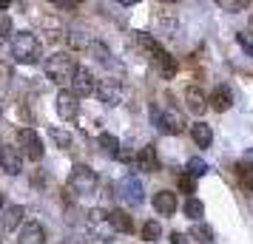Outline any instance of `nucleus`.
<instances>
[{
	"label": "nucleus",
	"mask_w": 253,
	"mask_h": 244,
	"mask_svg": "<svg viewBox=\"0 0 253 244\" xmlns=\"http://www.w3.org/2000/svg\"><path fill=\"white\" fill-rule=\"evenodd\" d=\"M9 6H12L9 0H0V9H9Z\"/></svg>",
	"instance_id": "obj_35"
},
{
	"label": "nucleus",
	"mask_w": 253,
	"mask_h": 244,
	"mask_svg": "<svg viewBox=\"0 0 253 244\" xmlns=\"http://www.w3.org/2000/svg\"><path fill=\"white\" fill-rule=\"evenodd\" d=\"M236 176H239L242 190L253 193V168H251V165H248V162H239V165H236Z\"/></svg>",
	"instance_id": "obj_20"
},
{
	"label": "nucleus",
	"mask_w": 253,
	"mask_h": 244,
	"mask_svg": "<svg viewBox=\"0 0 253 244\" xmlns=\"http://www.w3.org/2000/svg\"><path fill=\"white\" fill-rule=\"evenodd\" d=\"M239 43L245 46V51H251V54H253V40H248L245 35H239Z\"/></svg>",
	"instance_id": "obj_34"
},
{
	"label": "nucleus",
	"mask_w": 253,
	"mask_h": 244,
	"mask_svg": "<svg viewBox=\"0 0 253 244\" xmlns=\"http://www.w3.org/2000/svg\"><path fill=\"white\" fill-rule=\"evenodd\" d=\"M0 116H3V103H0Z\"/></svg>",
	"instance_id": "obj_38"
},
{
	"label": "nucleus",
	"mask_w": 253,
	"mask_h": 244,
	"mask_svg": "<svg viewBox=\"0 0 253 244\" xmlns=\"http://www.w3.org/2000/svg\"><path fill=\"white\" fill-rule=\"evenodd\" d=\"M100 145H103L105 153H111V156H120V139H117L114 134H100Z\"/></svg>",
	"instance_id": "obj_25"
},
{
	"label": "nucleus",
	"mask_w": 253,
	"mask_h": 244,
	"mask_svg": "<svg viewBox=\"0 0 253 244\" xmlns=\"http://www.w3.org/2000/svg\"><path fill=\"white\" fill-rule=\"evenodd\" d=\"M185 103H188V111L202 114L205 105H208V100H205V94L199 91V88H188V91H185Z\"/></svg>",
	"instance_id": "obj_18"
},
{
	"label": "nucleus",
	"mask_w": 253,
	"mask_h": 244,
	"mask_svg": "<svg viewBox=\"0 0 253 244\" xmlns=\"http://www.w3.org/2000/svg\"><path fill=\"white\" fill-rule=\"evenodd\" d=\"M117 193H120V199H123L126 205H131V208L142 205V199H145L142 185H139L137 176H123V179H120V185H117Z\"/></svg>",
	"instance_id": "obj_7"
},
{
	"label": "nucleus",
	"mask_w": 253,
	"mask_h": 244,
	"mask_svg": "<svg viewBox=\"0 0 253 244\" xmlns=\"http://www.w3.org/2000/svg\"><path fill=\"white\" fill-rule=\"evenodd\" d=\"M0 148H3V145H0Z\"/></svg>",
	"instance_id": "obj_39"
},
{
	"label": "nucleus",
	"mask_w": 253,
	"mask_h": 244,
	"mask_svg": "<svg viewBox=\"0 0 253 244\" xmlns=\"http://www.w3.org/2000/svg\"><path fill=\"white\" fill-rule=\"evenodd\" d=\"M91 54H97L100 63H108V48H105L103 43H91Z\"/></svg>",
	"instance_id": "obj_31"
},
{
	"label": "nucleus",
	"mask_w": 253,
	"mask_h": 244,
	"mask_svg": "<svg viewBox=\"0 0 253 244\" xmlns=\"http://www.w3.org/2000/svg\"><path fill=\"white\" fill-rule=\"evenodd\" d=\"M202 213H205V205H202L199 199H194V196L185 199V216H188V219L199 221V219H202Z\"/></svg>",
	"instance_id": "obj_23"
},
{
	"label": "nucleus",
	"mask_w": 253,
	"mask_h": 244,
	"mask_svg": "<svg viewBox=\"0 0 253 244\" xmlns=\"http://www.w3.org/2000/svg\"><path fill=\"white\" fill-rule=\"evenodd\" d=\"M71 91L77 94V97H88V94L97 91V82H94L91 71L88 69H77L74 80H71Z\"/></svg>",
	"instance_id": "obj_11"
},
{
	"label": "nucleus",
	"mask_w": 253,
	"mask_h": 244,
	"mask_svg": "<svg viewBox=\"0 0 253 244\" xmlns=\"http://www.w3.org/2000/svg\"><path fill=\"white\" fill-rule=\"evenodd\" d=\"M48 134H51V139L57 142L60 148H71V134H69V131H60V128H48Z\"/></svg>",
	"instance_id": "obj_28"
},
{
	"label": "nucleus",
	"mask_w": 253,
	"mask_h": 244,
	"mask_svg": "<svg viewBox=\"0 0 253 244\" xmlns=\"http://www.w3.org/2000/svg\"><path fill=\"white\" fill-rule=\"evenodd\" d=\"M208 103H211L213 111H228V108H230V91L225 88V85H219L216 91L211 94V100H208Z\"/></svg>",
	"instance_id": "obj_19"
},
{
	"label": "nucleus",
	"mask_w": 253,
	"mask_h": 244,
	"mask_svg": "<svg viewBox=\"0 0 253 244\" xmlns=\"http://www.w3.org/2000/svg\"><path fill=\"white\" fill-rule=\"evenodd\" d=\"M40 54H43V46H40V40L32 32H17V35H12V57L17 63L32 66V63L40 60Z\"/></svg>",
	"instance_id": "obj_2"
},
{
	"label": "nucleus",
	"mask_w": 253,
	"mask_h": 244,
	"mask_svg": "<svg viewBox=\"0 0 253 244\" xmlns=\"http://www.w3.org/2000/svg\"><path fill=\"white\" fill-rule=\"evenodd\" d=\"M0 208H3V193H0Z\"/></svg>",
	"instance_id": "obj_37"
},
{
	"label": "nucleus",
	"mask_w": 253,
	"mask_h": 244,
	"mask_svg": "<svg viewBox=\"0 0 253 244\" xmlns=\"http://www.w3.org/2000/svg\"><path fill=\"white\" fill-rule=\"evenodd\" d=\"M77 69H80V66H77V60L71 57L69 51H57V54H51V57L46 60V77L51 82H57V85L74 80Z\"/></svg>",
	"instance_id": "obj_1"
},
{
	"label": "nucleus",
	"mask_w": 253,
	"mask_h": 244,
	"mask_svg": "<svg viewBox=\"0 0 253 244\" xmlns=\"http://www.w3.org/2000/svg\"><path fill=\"white\" fill-rule=\"evenodd\" d=\"M160 236H162L160 221H145V224H142V239H145V242H157Z\"/></svg>",
	"instance_id": "obj_26"
},
{
	"label": "nucleus",
	"mask_w": 253,
	"mask_h": 244,
	"mask_svg": "<svg viewBox=\"0 0 253 244\" xmlns=\"http://www.w3.org/2000/svg\"><path fill=\"white\" fill-rule=\"evenodd\" d=\"M179 187H182L185 193H194V187H196V179L191 174H188V171H185L182 176H179Z\"/></svg>",
	"instance_id": "obj_30"
},
{
	"label": "nucleus",
	"mask_w": 253,
	"mask_h": 244,
	"mask_svg": "<svg viewBox=\"0 0 253 244\" xmlns=\"http://www.w3.org/2000/svg\"><path fill=\"white\" fill-rule=\"evenodd\" d=\"M9 35H12V20L6 14H0V40H6Z\"/></svg>",
	"instance_id": "obj_32"
},
{
	"label": "nucleus",
	"mask_w": 253,
	"mask_h": 244,
	"mask_svg": "<svg viewBox=\"0 0 253 244\" xmlns=\"http://www.w3.org/2000/svg\"><path fill=\"white\" fill-rule=\"evenodd\" d=\"M97 97H100V103H105V105H120L123 103V85H120V80H114V77L100 80Z\"/></svg>",
	"instance_id": "obj_8"
},
{
	"label": "nucleus",
	"mask_w": 253,
	"mask_h": 244,
	"mask_svg": "<svg viewBox=\"0 0 253 244\" xmlns=\"http://www.w3.org/2000/svg\"><path fill=\"white\" fill-rule=\"evenodd\" d=\"M191 137H194V142L199 148H208V145L213 142V131H211V125H205V122H194V125H191Z\"/></svg>",
	"instance_id": "obj_17"
},
{
	"label": "nucleus",
	"mask_w": 253,
	"mask_h": 244,
	"mask_svg": "<svg viewBox=\"0 0 253 244\" xmlns=\"http://www.w3.org/2000/svg\"><path fill=\"white\" fill-rule=\"evenodd\" d=\"M69 244H85V242H83V239H71Z\"/></svg>",
	"instance_id": "obj_36"
},
{
	"label": "nucleus",
	"mask_w": 253,
	"mask_h": 244,
	"mask_svg": "<svg viewBox=\"0 0 253 244\" xmlns=\"http://www.w3.org/2000/svg\"><path fill=\"white\" fill-rule=\"evenodd\" d=\"M219 6H222V9H228V12H242V9H248V3H245V0H219Z\"/></svg>",
	"instance_id": "obj_29"
},
{
	"label": "nucleus",
	"mask_w": 253,
	"mask_h": 244,
	"mask_svg": "<svg viewBox=\"0 0 253 244\" xmlns=\"http://www.w3.org/2000/svg\"><path fill=\"white\" fill-rule=\"evenodd\" d=\"M191 236H194L196 242H202V244H211V242H213V230H211L208 224H202V221H196V224H194Z\"/></svg>",
	"instance_id": "obj_24"
},
{
	"label": "nucleus",
	"mask_w": 253,
	"mask_h": 244,
	"mask_svg": "<svg viewBox=\"0 0 253 244\" xmlns=\"http://www.w3.org/2000/svg\"><path fill=\"white\" fill-rule=\"evenodd\" d=\"M17 145H20V153L29 156L32 162H40L43 159V142H40V134L32 128H20L17 131Z\"/></svg>",
	"instance_id": "obj_4"
},
{
	"label": "nucleus",
	"mask_w": 253,
	"mask_h": 244,
	"mask_svg": "<svg viewBox=\"0 0 253 244\" xmlns=\"http://www.w3.org/2000/svg\"><path fill=\"white\" fill-rule=\"evenodd\" d=\"M85 224H88V230L97 236V239H103V242H111V236H114V227H111V221H108V213L100 208L88 210V216H85Z\"/></svg>",
	"instance_id": "obj_5"
},
{
	"label": "nucleus",
	"mask_w": 253,
	"mask_h": 244,
	"mask_svg": "<svg viewBox=\"0 0 253 244\" xmlns=\"http://www.w3.org/2000/svg\"><path fill=\"white\" fill-rule=\"evenodd\" d=\"M137 43H139V46H142V48H145V51H148V54H151V57H154V60H157V57H160V54H162L160 43H157V40H154V37H151V35H145V32H137Z\"/></svg>",
	"instance_id": "obj_22"
},
{
	"label": "nucleus",
	"mask_w": 253,
	"mask_h": 244,
	"mask_svg": "<svg viewBox=\"0 0 253 244\" xmlns=\"http://www.w3.org/2000/svg\"><path fill=\"white\" fill-rule=\"evenodd\" d=\"M23 216H26V210L20 208V205H12V208H6V210H3V216H0V230L14 233V230H17V224L23 221Z\"/></svg>",
	"instance_id": "obj_14"
},
{
	"label": "nucleus",
	"mask_w": 253,
	"mask_h": 244,
	"mask_svg": "<svg viewBox=\"0 0 253 244\" xmlns=\"http://www.w3.org/2000/svg\"><path fill=\"white\" fill-rule=\"evenodd\" d=\"M17 244H46V230H43V224H37V221L23 224V230L17 236Z\"/></svg>",
	"instance_id": "obj_13"
},
{
	"label": "nucleus",
	"mask_w": 253,
	"mask_h": 244,
	"mask_svg": "<svg viewBox=\"0 0 253 244\" xmlns=\"http://www.w3.org/2000/svg\"><path fill=\"white\" fill-rule=\"evenodd\" d=\"M188 174L194 176H205L208 174V165H205V159H199V156H191V159H188Z\"/></svg>",
	"instance_id": "obj_27"
},
{
	"label": "nucleus",
	"mask_w": 253,
	"mask_h": 244,
	"mask_svg": "<svg viewBox=\"0 0 253 244\" xmlns=\"http://www.w3.org/2000/svg\"><path fill=\"white\" fill-rule=\"evenodd\" d=\"M108 221H111L114 233H131L134 230V221H131V216H128L126 210H111V213H108Z\"/></svg>",
	"instance_id": "obj_16"
},
{
	"label": "nucleus",
	"mask_w": 253,
	"mask_h": 244,
	"mask_svg": "<svg viewBox=\"0 0 253 244\" xmlns=\"http://www.w3.org/2000/svg\"><path fill=\"white\" fill-rule=\"evenodd\" d=\"M157 63H160L162 77H165V80H173V74H176V69H179V66H176V60H173L168 51H162L160 57H157Z\"/></svg>",
	"instance_id": "obj_21"
},
{
	"label": "nucleus",
	"mask_w": 253,
	"mask_h": 244,
	"mask_svg": "<svg viewBox=\"0 0 253 244\" xmlns=\"http://www.w3.org/2000/svg\"><path fill=\"white\" fill-rule=\"evenodd\" d=\"M0 168H3L6 174H12V176L20 174V171H23V153H20V148L3 145V148H0Z\"/></svg>",
	"instance_id": "obj_9"
},
{
	"label": "nucleus",
	"mask_w": 253,
	"mask_h": 244,
	"mask_svg": "<svg viewBox=\"0 0 253 244\" xmlns=\"http://www.w3.org/2000/svg\"><path fill=\"white\" fill-rule=\"evenodd\" d=\"M57 114L63 116V119H77V114H80V97L74 91H63L57 94Z\"/></svg>",
	"instance_id": "obj_10"
},
{
	"label": "nucleus",
	"mask_w": 253,
	"mask_h": 244,
	"mask_svg": "<svg viewBox=\"0 0 253 244\" xmlns=\"http://www.w3.org/2000/svg\"><path fill=\"white\" fill-rule=\"evenodd\" d=\"M151 119H154V125L162 131V134H179L182 131V116H179V111H173V108H168V111H157V108H151Z\"/></svg>",
	"instance_id": "obj_6"
},
{
	"label": "nucleus",
	"mask_w": 253,
	"mask_h": 244,
	"mask_svg": "<svg viewBox=\"0 0 253 244\" xmlns=\"http://www.w3.org/2000/svg\"><path fill=\"white\" fill-rule=\"evenodd\" d=\"M137 168H139V171H145V174H154V171H160V159H157V151H154V145H145V148H139V153H137Z\"/></svg>",
	"instance_id": "obj_15"
},
{
	"label": "nucleus",
	"mask_w": 253,
	"mask_h": 244,
	"mask_svg": "<svg viewBox=\"0 0 253 244\" xmlns=\"http://www.w3.org/2000/svg\"><path fill=\"white\" fill-rule=\"evenodd\" d=\"M176 193L171 190H160V193H154V210L160 213V216H173L176 213Z\"/></svg>",
	"instance_id": "obj_12"
},
{
	"label": "nucleus",
	"mask_w": 253,
	"mask_h": 244,
	"mask_svg": "<svg viewBox=\"0 0 253 244\" xmlns=\"http://www.w3.org/2000/svg\"><path fill=\"white\" fill-rule=\"evenodd\" d=\"M69 190L77 196H91L97 190V174H94L88 165H77L69 176Z\"/></svg>",
	"instance_id": "obj_3"
},
{
	"label": "nucleus",
	"mask_w": 253,
	"mask_h": 244,
	"mask_svg": "<svg viewBox=\"0 0 253 244\" xmlns=\"http://www.w3.org/2000/svg\"><path fill=\"white\" fill-rule=\"evenodd\" d=\"M171 244H188V236L185 233H171Z\"/></svg>",
	"instance_id": "obj_33"
}]
</instances>
